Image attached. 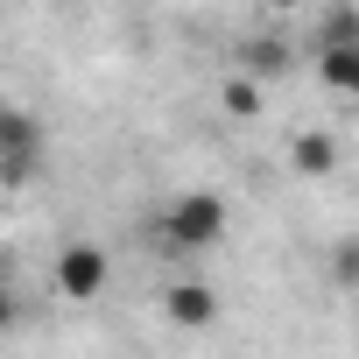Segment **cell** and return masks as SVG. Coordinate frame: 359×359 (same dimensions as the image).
Returning <instances> with one entry per match:
<instances>
[{"label":"cell","mask_w":359,"mask_h":359,"mask_svg":"<svg viewBox=\"0 0 359 359\" xmlns=\"http://www.w3.org/2000/svg\"><path fill=\"white\" fill-rule=\"evenodd\" d=\"M155 240H162V254H212V247L226 240V198H212V191H184L176 205H162Z\"/></svg>","instance_id":"cell-1"},{"label":"cell","mask_w":359,"mask_h":359,"mask_svg":"<svg viewBox=\"0 0 359 359\" xmlns=\"http://www.w3.org/2000/svg\"><path fill=\"white\" fill-rule=\"evenodd\" d=\"M317 78L331 85V92H345V99H359V22H331V43L317 50Z\"/></svg>","instance_id":"cell-2"},{"label":"cell","mask_w":359,"mask_h":359,"mask_svg":"<svg viewBox=\"0 0 359 359\" xmlns=\"http://www.w3.org/2000/svg\"><path fill=\"white\" fill-rule=\"evenodd\" d=\"M36 148H43V127H36L22 106H8V99H0V176H29Z\"/></svg>","instance_id":"cell-3"},{"label":"cell","mask_w":359,"mask_h":359,"mask_svg":"<svg viewBox=\"0 0 359 359\" xmlns=\"http://www.w3.org/2000/svg\"><path fill=\"white\" fill-rule=\"evenodd\" d=\"M57 289H64L71 303H92V296L106 289V254H99V247H64V254H57Z\"/></svg>","instance_id":"cell-4"},{"label":"cell","mask_w":359,"mask_h":359,"mask_svg":"<svg viewBox=\"0 0 359 359\" xmlns=\"http://www.w3.org/2000/svg\"><path fill=\"white\" fill-rule=\"evenodd\" d=\"M169 310H176V324H205V317H212V296H205V289H176Z\"/></svg>","instance_id":"cell-5"},{"label":"cell","mask_w":359,"mask_h":359,"mask_svg":"<svg viewBox=\"0 0 359 359\" xmlns=\"http://www.w3.org/2000/svg\"><path fill=\"white\" fill-rule=\"evenodd\" d=\"M296 162H303V169H331V141H303Z\"/></svg>","instance_id":"cell-6"}]
</instances>
